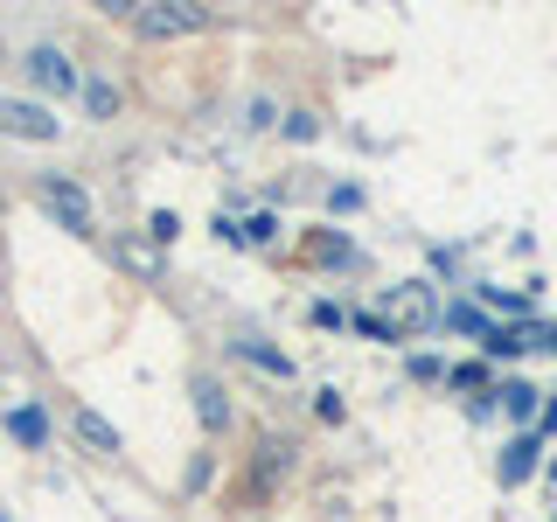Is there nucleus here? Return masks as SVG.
Instances as JSON below:
<instances>
[{
  "label": "nucleus",
  "instance_id": "nucleus-1",
  "mask_svg": "<svg viewBox=\"0 0 557 522\" xmlns=\"http://www.w3.org/2000/svg\"><path fill=\"white\" fill-rule=\"evenodd\" d=\"M446 307L440 293L425 286V278H405V286H383V327L391 335H425V327H440Z\"/></svg>",
  "mask_w": 557,
  "mask_h": 522
},
{
  "label": "nucleus",
  "instance_id": "nucleus-2",
  "mask_svg": "<svg viewBox=\"0 0 557 522\" xmlns=\"http://www.w3.org/2000/svg\"><path fill=\"white\" fill-rule=\"evenodd\" d=\"M133 28L147 35V42H174V35L209 28V8H202V0H139Z\"/></svg>",
  "mask_w": 557,
  "mask_h": 522
},
{
  "label": "nucleus",
  "instance_id": "nucleus-3",
  "mask_svg": "<svg viewBox=\"0 0 557 522\" xmlns=\"http://www.w3.org/2000/svg\"><path fill=\"white\" fill-rule=\"evenodd\" d=\"M35 196H42V209L63 223L70 237H91L98 231V209H91V196H84L70 174H42V182H35Z\"/></svg>",
  "mask_w": 557,
  "mask_h": 522
},
{
  "label": "nucleus",
  "instance_id": "nucleus-4",
  "mask_svg": "<svg viewBox=\"0 0 557 522\" xmlns=\"http://www.w3.org/2000/svg\"><path fill=\"white\" fill-rule=\"evenodd\" d=\"M63 119L49 112V104H28V98H0V133L14 139H57Z\"/></svg>",
  "mask_w": 557,
  "mask_h": 522
},
{
  "label": "nucleus",
  "instance_id": "nucleus-5",
  "mask_svg": "<svg viewBox=\"0 0 557 522\" xmlns=\"http://www.w3.org/2000/svg\"><path fill=\"white\" fill-rule=\"evenodd\" d=\"M28 84H35V91H57V98H63L70 84H77V63H70L57 42H42V49H28Z\"/></svg>",
  "mask_w": 557,
  "mask_h": 522
},
{
  "label": "nucleus",
  "instance_id": "nucleus-6",
  "mask_svg": "<svg viewBox=\"0 0 557 522\" xmlns=\"http://www.w3.org/2000/svg\"><path fill=\"white\" fill-rule=\"evenodd\" d=\"M188 390H196V418H202L209 432H223V425H231V397H223V383L209 376V370H202L196 383H188Z\"/></svg>",
  "mask_w": 557,
  "mask_h": 522
},
{
  "label": "nucleus",
  "instance_id": "nucleus-7",
  "mask_svg": "<svg viewBox=\"0 0 557 522\" xmlns=\"http://www.w3.org/2000/svg\"><path fill=\"white\" fill-rule=\"evenodd\" d=\"M70 425H77V439L91 446V452H119V432L104 425V418H98L91 405H70Z\"/></svg>",
  "mask_w": 557,
  "mask_h": 522
},
{
  "label": "nucleus",
  "instance_id": "nucleus-8",
  "mask_svg": "<svg viewBox=\"0 0 557 522\" xmlns=\"http://www.w3.org/2000/svg\"><path fill=\"white\" fill-rule=\"evenodd\" d=\"M530 474H536V439H509V446H502V487H516Z\"/></svg>",
  "mask_w": 557,
  "mask_h": 522
},
{
  "label": "nucleus",
  "instance_id": "nucleus-9",
  "mask_svg": "<svg viewBox=\"0 0 557 522\" xmlns=\"http://www.w3.org/2000/svg\"><path fill=\"white\" fill-rule=\"evenodd\" d=\"M119 265L139 272V278H153V272H161V258H153V244H147V237H119Z\"/></svg>",
  "mask_w": 557,
  "mask_h": 522
},
{
  "label": "nucleus",
  "instance_id": "nucleus-10",
  "mask_svg": "<svg viewBox=\"0 0 557 522\" xmlns=\"http://www.w3.org/2000/svg\"><path fill=\"white\" fill-rule=\"evenodd\" d=\"M8 432H14L22 446H42V439H49V418L35 411V405H22V411H8Z\"/></svg>",
  "mask_w": 557,
  "mask_h": 522
},
{
  "label": "nucleus",
  "instance_id": "nucleus-11",
  "mask_svg": "<svg viewBox=\"0 0 557 522\" xmlns=\"http://www.w3.org/2000/svg\"><path fill=\"white\" fill-rule=\"evenodd\" d=\"M84 104H91V119H112L119 112V84L112 77H84Z\"/></svg>",
  "mask_w": 557,
  "mask_h": 522
},
{
  "label": "nucleus",
  "instance_id": "nucleus-12",
  "mask_svg": "<svg viewBox=\"0 0 557 522\" xmlns=\"http://www.w3.org/2000/svg\"><path fill=\"white\" fill-rule=\"evenodd\" d=\"M495 397H502V411H509V418H536V390H530V383H516V376H509Z\"/></svg>",
  "mask_w": 557,
  "mask_h": 522
},
{
  "label": "nucleus",
  "instance_id": "nucleus-13",
  "mask_svg": "<svg viewBox=\"0 0 557 522\" xmlns=\"http://www.w3.org/2000/svg\"><path fill=\"white\" fill-rule=\"evenodd\" d=\"M237 356H244V362H258V370H272V376H293V362H286V356H272V348H258V341H244Z\"/></svg>",
  "mask_w": 557,
  "mask_h": 522
},
{
  "label": "nucleus",
  "instance_id": "nucleus-14",
  "mask_svg": "<svg viewBox=\"0 0 557 522\" xmlns=\"http://www.w3.org/2000/svg\"><path fill=\"white\" fill-rule=\"evenodd\" d=\"M446 321H453V327H460V335H495V327H487V321H481V313H474V307H446Z\"/></svg>",
  "mask_w": 557,
  "mask_h": 522
},
{
  "label": "nucleus",
  "instance_id": "nucleus-15",
  "mask_svg": "<svg viewBox=\"0 0 557 522\" xmlns=\"http://www.w3.org/2000/svg\"><path fill=\"white\" fill-rule=\"evenodd\" d=\"M446 376H453V390H481V383H487L481 362H460V370H446Z\"/></svg>",
  "mask_w": 557,
  "mask_h": 522
},
{
  "label": "nucleus",
  "instance_id": "nucleus-16",
  "mask_svg": "<svg viewBox=\"0 0 557 522\" xmlns=\"http://www.w3.org/2000/svg\"><path fill=\"white\" fill-rule=\"evenodd\" d=\"M278 237V216H251L244 223V244H272Z\"/></svg>",
  "mask_w": 557,
  "mask_h": 522
},
{
  "label": "nucleus",
  "instance_id": "nucleus-17",
  "mask_svg": "<svg viewBox=\"0 0 557 522\" xmlns=\"http://www.w3.org/2000/svg\"><path fill=\"white\" fill-rule=\"evenodd\" d=\"M174 231H182V216H174V209H161V216H153V223H147V237H153V244H168Z\"/></svg>",
  "mask_w": 557,
  "mask_h": 522
},
{
  "label": "nucleus",
  "instance_id": "nucleus-18",
  "mask_svg": "<svg viewBox=\"0 0 557 522\" xmlns=\"http://www.w3.org/2000/svg\"><path fill=\"white\" fill-rule=\"evenodd\" d=\"M286 133H293V139H313V133H321V119H313V112H293Z\"/></svg>",
  "mask_w": 557,
  "mask_h": 522
},
{
  "label": "nucleus",
  "instance_id": "nucleus-19",
  "mask_svg": "<svg viewBox=\"0 0 557 522\" xmlns=\"http://www.w3.org/2000/svg\"><path fill=\"white\" fill-rule=\"evenodd\" d=\"M487 293V307H502V313H522V300H516V293H502V286H481Z\"/></svg>",
  "mask_w": 557,
  "mask_h": 522
},
{
  "label": "nucleus",
  "instance_id": "nucleus-20",
  "mask_svg": "<svg viewBox=\"0 0 557 522\" xmlns=\"http://www.w3.org/2000/svg\"><path fill=\"white\" fill-rule=\"evenodd\" d=\"M550 481H557V460H550Z\"/></svg>",
  "mask_w": 557,
  "mask_h": 522
},
{
  "label": "nucleus",
  "instance_id": "nucleus-21",
  "mask_svg": "<svg viewBox=\"0 0 557 522\" xmlns=\"http://www.w3.org/2000/svg\"><path fill=\"white\" fill-rule=\"evenodd\" d=\"M0 209H8V196H0Z\"/></svg>",
  "mask_w": 557,
  "mask_h": 522
},
{
  "label": "nucleus",
  "instance_id": "nucleus-22",
  "mask_svg": "<svg viewBox=\"0 0 557 522\" xmlns=\"http://www.w3.org/2000/svg\"><path fill=\"white\" fill-rule=\"evenodd\" d=\"M0 522H8V515H0Z\"/></svg>",
  "mask_w": 557,
  "mask_h": 522
}]
</instances>
